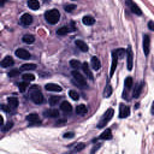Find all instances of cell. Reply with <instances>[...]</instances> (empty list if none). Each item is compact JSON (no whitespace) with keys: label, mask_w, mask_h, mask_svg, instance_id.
I'll return each instance as SVG.
<instances>
[{"label":"cell","mask_w":154,"mask_h":154,"mask_svg":"<svg viewBox=\"0 0 154 154\" xmlns=\"http://www.w3.org/2000/svg\"><path fill=\"white\" fill-rule=\"evenodd\" d=\"M30 99L33 100L34 104H36V105L43 104L45 98H43L42 93L40 92V89H39L37 85H33V87H31V89H30Z\"/></svg>","instance_id":"cell-1"},{"label":"cell","mask_w":154,"mask_h":154,"mask_svg":"<svg viewBox=\"0 0 154 154\" xmlns=\"http://www.w3.org/2000/svg\"><path fill=\"white\" fill-rule=\"evenodd\" d=\"M45 18H46V21L48 22L49 24H57L60 19V13L58 10H48L46 13H45Z\"/></svg>","instance_id":"cell-2"},{"label":"cell","mask_w":154,"mask_h":154,"mask_svg":"<svg viewBox=\"0 0 154 154\" xmlns=\"http://www.w3.org/2000/svg\"><path fill=\"white\" fill-rule=\"evenodd\" d=\"M113 113H115V111H113V108H108V110L104 113V116H102L101 121H100V122H99V124H98V128H99V129L104 128L105 125L111 121L112 117H113Z\"/></svg>","instance_id":"cell-3"},{"label":"cell","mask_w":154,"mask_h":154,"mask_svg":"<svg viewBox=\"0 0 154 154\" xmlns=\"http://www.w3.org/2000/svg\"><path fill=\"white\" fill-rule=\"evenodd\" d=\"M72 77L79 87H85V85H87V79H85V77H83V75H81L77 70L72 71Z\"/></svg>","instance_id":"cell-4"},{"label":"cell","mask_w":154,"mask_h":154,"mask_svg":"<svg viewBox=\"0 0 154 154\" xmlns=\"http://www.w3.org/2000/svg\"><path fill=\"white\" fill-rule=\"evenodd\" d=\"M15 54H16V57H18L19 59H24V60L31 58V54L28 52L27 49H24V48H18V49H16Z\"/></svg>","instance_id":"cell-5"},{"label":"cell","mask_w":154,"mask_h":154,"mask_svg":"<svg viewBox=\"0 0 154 154\" xmlns=\"http://www.w3.org/2000/svg\"><path fill=\"white\" fill-rule=\"evenodd\" d=\"M127 60H128V70L131 71L133 70V60H134V54H133V49L129 46L127 48Z\"/></svg>","instance_id":"cell-6"},{"label":"cell","mask_w":154,"mask_h":154,"mask_svg":"<svg viewBox=\"0 0 154 154\" xmlns=\"http://www.w3.org/2000/svg\"><path fill=\"white\" fill-rule=\"evenodd\" d=\"M130 116V108L129 106H125L123 104L119 105V117L121 118H127Z\"/></svg>","instance_id":"cell-7"},{"label":"cell","mask_w":154,"mask_h":154,"mask_svg":"<svg viewBox=\"0 0 154 154\" xmlns=\"http://www.w3.org/2000/svg\"><path fill=\"white\" fill-rule=\"evenodd\" d=\"M149 49H151V37L148 35H143V52H145V55L149 54Z\"/></svg>","instance_id":"cell-8"},{"label":"cell","mask_w":154,"mask_h":154,"mask_svg":"<svg viewBox=\"0 0 154 154\" xmlns=\"http://www.w3.org/2000/svg\"><path fill=\"white\" fill-rule=\"evenodd\" d=\"M21 23L23 25H25V27L30 25L33 23V16L29 15V13H23L22 17H21Z\"/></svg>","instance_id":"cell-9"},{"label":"cell","mask_w":154,"mask_h":154,"mask_svg":"<svg viewBox=\"0 0 154 154\" xmlns=\"http://www.w3.org/2000/svg\"><path fill=\"white\" fill-rule=\"evenodd\" d=\"M0 65H1V67H11L15 65V60L12 59V57H5V58L1 60V63H0Z\"/></svg>","instance_id":"cell-10"},{"label":"cell","mask_w":154,"mask_h":154,"mask_svg":"<svg viewBox=\"0 0 154 154\" xmlns=\"http://www.w3.org/2000/svg\"><path fill=\"white\" fill-rule=\"evenodd\" d=\"M127 5L130 7V10H131V12L133 13H135V15H137V16H141L142 15V11H141V9L136 5L134 1H127Z\"/></svg>","instance_id":"cell-11"},{"label":"cell","mask_w":154,"mask_h":154,"mask_svg":"<svg viewBox=\"0 0 154 154\" xmlns=\"http://www.w3.org/2000/svg\"><path fill=\"white\" fill-rule=\"evenodd\" d=\"M117 63H118V57L116 55L115 51H113V52H112V64H111V70H110V77H112L113 73H115V71H116Z\"/></svg>","instance_id":"cell-12"},{"label":"cell","mask_w":154,"mask_h":154,"mask_svg":"<svg viewBox=\"0 0 154 154\" xmlns=\"http://www.w3.org/2000/svg\"><path fill=\"white\" fill-rule=\"evenodd\" d=\"M82 70H83V72H84V75L87 76L90 81H93L94 79V76H93V72H92V70H90V67H89V65L87 64V63H83L82 64Z\"/></svg>","instance_id":"cell-13"},{"label":"cell","mask_w":154,"mask_h":154,"mask_svg":"<svg viewBox=\"0 0 154 154\" xmlns=\"http://www.w3.org/2000/svg\"><path fill=\"white\" fill-rule=\"evenodd\" d=\"M27 121L29 123H31V124H40L41 123L37 113H30V115H28L27 116Z\"/></svg>","instance_id":"cell-14"},{"label":"cell","mask_w":154,"mask_h":154,"mask_svg":"<svg viewBox=\"0 0 154 154\" xmlns=\"http://www.w3.org/2000/svg\"><path fill=\"white\" fill-rule=\"evenodd\" d=\"M45 88H46L47 92H61V87L55 83H47L46 85H45Z\"/></svg>","instance_id":"cell-15"},{"label":"cell","mask_w":154,"mask_h":154,"mask_svg":"<svg viewBox=\"0 0 154 154\" xmlns=\"http://www.w3.org/2000/svg\"><path fill=\"white\" fill-rule=\"evenodd\" d=\"M90 64H92V67H93L95 71H98V70L101 69V63H100V60H99L98 57H92Z\"/></svg>","instance_id":"cell-16"},{"label":"cell","mask_w":154,"mask_h":154,"mask_svg":"<svg viewBox=\"0 0 154 154\" xmlns=\"http://www.w3.org/2000/svg\"><path fill=\"white\" fill-rule=\"evenodd\" d=\"M60 110L63 112H65V113H71L72 111V106L70 102H67V101H63L61 104H60Z\"/></svg>","instance_id":"cell-17"},{"label":"cell","mask_w":154,"mask_h":154,"mask_svg":"<svg viewBox=\"0 0 154 154\" xmlns=\"http://www.w3.org/2000/svg\"><path fill=\"white\" fill-rule=\"evenodd\" d=\"M75 45L77 46V48H79V51H82V52H88V46L87 43L82 40H76L75 41Z\"/></svg>","instance_id":"cell-18"},{"label":"cell","mask_w":154,"mask_h":154,"mask_svg":"<svg viewBox=\"0 0 154 154\" xmlns=\"http://www.w3.org/2000/svg\"><path fill=\"white\" fill-rule=\"evenodd\" d=\"M7 104L10 106V110L11 108H17V106H18V99L16 98V96H11V98L7 99Z\"/></svg>","instance_id":"cell-19"},{"label":"cell","mask_w":154,"mask_h":154,"mask_svg":"<svg viewBox=\"0 0 154 154\" xmlns=\"http://www.w3.org/2000/svg\"><path fill=\"white\" fill-rule=\"evenodd\" d=\"M22 40H23L24 43H28V45H31L35 42V36L31 35V34H25V35L22 37Z\"/></svg>","instance_id":"cell-20"},{"label":"cell","mask_w":154,"mask_h":154,"mask_svg":"<svg viewBox=\"0 0 154 154\" xmlns=\"http://www.w3.org/2000/svg\"><path fill=\"white\" fill-rule=\"evenodd\" d=\"M142 88H143V82H140V83L135 87V90H134V93H133V96H134L135 99H137L139 96H140V94H141V92H142Z\"/></svg>","instance_id":"cell-21"},{"label":"cell","mask_w":154,"mask_h":154,"mask_svg":"<svg viewBox=\"0 0 154 154\" xmlns=\"http://www.w3.org/2000/svg\"><path fill=\"white\" fill-rule=\"evenodd\" d=\"M99 139L100 140H111L112 139V131H111V129H106L104 133L100 135Z\"/></svg>","instance_id":"cell-22"},{"label":"cell","mask_w":154,"mask_h":154,"mask_svg":"<svg viewBox=\"0 0 154 154\" xmlns=\"http://www.w3.org/2000/svg\"><path fill=\"white\" fill-rule=\"evenodd\" d=\"M82 22H83L84 25H93V24L95 23V19L93 18L92 16H84L83 19H82Z\"/></svg>","instance_id":"cell-23"},{"label":"cell","mask_w":154,"mask_h":154,"mask_svg":"<svg viewBox=\"0 0 154 154\" xmlns=\"http://www.w3.org/2000/svg\"><path fill=\"white\" fill-rule=\"evenodd\" d=\"M45 115H46L47 117H52V118H57L59 117V111L58 110H48V111H45Z\"/></svg>","instance_id":"cell-24"},{"label":"cell","mask_w":154,"mask_h":154,"mask_svg":"<svg viewBox=\"0 0 154 154\" xmlns=\"http://www.w3.org/2000/svg\"><path fill=\"white\" fill-rule=\"evenodd\" d=\"M76 113L77 115H85L87 113V106L85 105H83V104H81V105H78L77 107H76Z\"/></svg>","instance_id":"cell-25"},{"label":"cell","mask_w":154,"mask_h":154,"mask_svg":"<svg viewBox=\"0 0 154 154\" xmlns=\"http://www.w3.org/2000/svg\"><path fill=\"white\" fill-rule=\"evenodd\" d=\"M28 6H29V9H31V10H39L40 3L37 1V0H29V1H28Z\"/></svg>","instance_id":"cell-26"},{"label":"cell","mask_w":154,"mask_h":154,"mask_svg":"<svg viewBox=\"0 0 154 154\" xmlns=\"http://www.w3.org/2000/svg\"><path fill=\"white\" fill-rule=\"evenodd\" d=\"M70 66H71V67H73V70L82 69V64H81V61H78V60H76V59L70 60Z\"/></svg>","instance_id":"cell-27"},{"label":"cell","mask_w":154,"mask_h":154,"mask_svg":"<svg viewBox=\"0 0 154 154\" xmlns=\"http://www.w3.org/2000/svg\"><path fill=\"white\" fill-rule=\"evenodd\" d=\"M133 83H134V79H133V77H127L125 78V83H124V85H125V88H127V90H130L131 89V87H133Z\"/></svg>","instance_id":"cell-28"},{"label":"cell","mask_w":154,"mask_h":154,"mask_svg":"<svg viewBox=\"0 0 154 154\" xmlns=\"http://www.w3.org/2000/svg\"><path fill=\"white\" fill-rule=\"evenodd\" d=\"M22 78H23V82H33L34 79H35V76H34L33 73H24V75L22 76Z\"/></svg>","instance_id":"cell-29"},{"label":"cell","mask_w":154,"mask_h":154,"mask_svg":"<svg viewBox=\"0 0 154 154\" xmlns=\"http://www.w3.org/2000/svg\"><path fill=\"white\" fill-rule=\"evenodd\" d=\"M69 31H70V28L69 27H61V28H59V29L57 30V34L63 36V35H66Z\"/></svg>","instance_id":"cell-30"},{"label":"cell","mask_w":154,"mask_h":154,"mask_svg":"<svg viewBox=\"0 0 154 154\" xmlns=\"http://www.w3.org/2000/svg\"><path fill=\"white\" fill-rule=\"evenodd\" d=\"M35 69H36L35 64H24L21 67V70H23V71H29V70H35Z\"/></svg>","instance_id":"cell-31"},{"label":"cell","mask_w":154,"mask_h":154,"mask_svg":"<svg viewBox=\"0 0 154 154\" xmlns=\"http://www.w3.org/2000/svg\"><path fill=\"white\" fill-rule=\"evenodd\" d=\"M48 101H49L51 106H55V105H58V102L60 101V96H51Z\"/></svg>","instance_id":"cell-32"},{"label":"cell","mask_w":154,"mask_h":154,"mask_svg":"<svg viewBox=\"0 0 154 154\" xmlns=\"http://www.w3.org/2000/svg\"><path fill=\"white\" fill-rule=\"evenodd\" d=\"M111 94H112V87L108 84V85H106V88L104 90V95H105V98H110Z\"/></svg>","instance_id":"cell-33"},{"label":"cell","mask_w":154,"mask_h":154,"mask_svg":"<svg viewBox=\"0 0 154 154\" xmlns=\"http://www.w3.org/2000/svg\"><path fill=\"white\" fill-rule=\"evenodd\" d=\"M69 96H70L72 100H75V101H77L79 99V95H78V93L76 92V90H70V92H69Z\"/></svg>","instance_id":"cell-34"},{"label":"cell","mask_w":154,"mask_h":154,"mask_svg":"<svg viewBox=\"0 0 154 154\" xmlns=\"http://www.w3.org/2000/svg\"><path fill=\"white\" fill-rule=\"evenodd\" d=\"M27 88H28V82H22V83L18 84V89H19L21 93H24L27 90Z\"/></svg>","instance_id":"cell-35"},{"label":"cell","mask_w":154,"mask_h":154,"mask_svg":"<svg viewBox=\"0 0 154 154\" xmlns=\"http://www.w3.org/2000/svg\"><path fill=\"white\" fill-rule=\"evenodd\" d=\"M115 53H116V55L118 57V58H123V57L125 55V49L124 48H118V49L115 51Z\"/></svg>","instance_id":"cell-36"},{"label":"cell","mask_w":154,"mask_h":154,"mask_svg":"<svg viewBox=\"0 0 154 154\" xmlns=\"http://www.w3.org/2000/svg\"><path fill=\"white\" fill-rule=\"evenodd\" d=\"M19 73H21V70H17V69H12L10 72H9V77H17V76H19Z\"/></svg>","instance_id":"cell-37"},{"label":"cell","mask_w":154,"mask_h":154,"mask_svg":"<svg viewBox=\"0 0 154 154\" xmlns=\"http://www.w3.org/2000/svg\"><path fill=\"white\" fill-rule=\"evenodd\" d=\"M75 9H76L75 4H67V5H65V11H66V12H71V11L75 10Z\"/></svg>","instance_id":"cell-38"},{"label":"cell","mask_w":154,"mask_h":154,"mask_svg":"<svg viewBox=\"0 0 154 154\" xmlns=\"http://www.w3.org/2000/svg\"><path fill=\"white\" fill-rule=\"evenodd\" d=\"M84 147H85L84 143H77L76 147H75V151H76V152H81L82 149H84Z\"/></svg>","instance_id":"cell-39"},{"label":"cell","mask_w":154,"mask_h":154,"mask_svg":"<svg viewBox=\"0 0 154 154\" xmlns=\"http://www.w3.org/2000/svg\"><path fill=\"white\" fill-rule=\"evenodd\" d=\"M12 127H13V123L12 122H9L6 125H5V127H3V131H9Z\"/></svg>","instance_id":"cell-40"},{"label":"cell","mask_w":154,"mask_h":154,"mask_svg":"<svg viewBox=\"0 0 154 154\" xmlns=\"http://www.w3.org/2000/svg\"><path fill=\"white\" fill-rule=\"evenodd\" d=\"M73 136H75V134H73L72 131H69V133H65L64 134V137L65 139H73Z\"/></svg>","instance_id":"cell-41"},{"label":"cell","mask_w":154,"mask_h":154,"mask_svg":"<svg viewBox=\"0 0 154 154\" xmlns=\"http://www.w3.org/2000/svg\"><path fill=\"white\" fill-rule=\"evenodd\" d=\"M148 28H149V30L154 31V22H148Z\"/></svg>","instance_id":"cell-42"},{"label":"cell","mask_w":154,"mask_h":154,"mask_svg":"<svg viewBox=\"0 0 154 154\" xmlns=\"http://www.w3.org/2000/svg\"><path fill=\"white\" fill-rule=\"evenodd\" d=\"M0 121H1V125H4V118H3V116H1V118H0Z\"/></svg>","instance_id":"cell-43"},{"label":"cell","mask_w":154,"mask_h":154,"mask_svg":"<svg viewBox=\"0 0 154 154\" xmlns=\"http://www.w3.org/2000/svg\"><path fill=\"white\" fill-rule=\"evenodd\" d=\"M152 113H154V101H153V106H152Z\"/></svg>","instance_id":"cell-44"}]
</instances>
